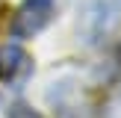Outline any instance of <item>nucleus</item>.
<instances>
[{
  "label": "nucleus",
  "mask_w": 121,
  "mask_h": 118,
  "mask_svg": "<svg viewBox=\"0 0 121 118\" xmlns=\"http://www.w3.org/2000/svg\"><path fill=\"white\" fill-rule=\"evenodd\" d=\"M56 0H24L12 18V38H33L50 24Z\"/></svg>",
  "instance_id": "nucleus-2"
},
{
  "label": "nucleus",
  "mask_w": 121,
  "mask_h": 118,
  "mask_svg": "<svg viewBox=\"0 0 121 118\" xmlns=\"http://www.w3.org/2000/svg\"><path fill=\"white\" fill-rule=\"evenodd\" d=\"M118 6L112 0H92L80 15V35L86 44H100L118 27Z\"/></svg>",
  "instance_id": "nucleus-1"
},
{
  "label": "nucleus",
  "mask_w": 121,
  "mask_h": 118,
  "mask_svg": "<svg viewBox=\"0 0 121 118\" xmlns=\"http://www.w3.org/2000/svg\"><path fill=\"white\" fill-rule=\"evenodd\" d=\"M56 118H83V112L80 109H77V106H59V109H56Z\"/></svg>",
  "instance_id": "nucleus-5"
},
{
  "label": "nucleus",
  "mask_w": 121,
  "mask_h": 118,
  "mask_svg": "<svg viewBox=\"0 0 121 118\" xmlns=\"http://www.w3.org/2000/svg\"><path fill=\"white\" fill-rule=\"evenodd\" d=\"M30 71V56L18 41L0 44V80L3 83H18Z\"/></svg>",
  "instance_id": "nucleus-3"
},
{
  "label": "nucleus",
  "mask_w": 121,
  "mask_h": 118,
  "mask_svg": "<svg viewBox=\"0 0 121 118\" xmlns=\"http://www.w3.org/2000/svg\"><path fill=\"white\" fill-rule=\"evenodd\" d=\"M6 118H41V112H39V109H33L30 103H24V100H18V103H12V106H9Z\"/></svg>",
  "instance_id": "nucleus-4"
}]
</instances>
